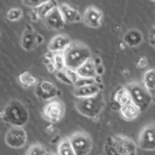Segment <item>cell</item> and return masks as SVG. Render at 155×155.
Listing matches in <instances>:
<instances>
[{"label":"cell","mask_w":155,"mask_h":155,"mask_svg":"<svg viewBox=\"0 0 155 155\" xmlns=\"http://www.w3.org/2000/svg\"><path fill=\"white\" fill-rule=\"evenodd\" d=\"M0 117L11 126L23 127L29 121V111L22 102L13 99L6 104L4 110L0 113Z\"/></svg>","instance_id":"obj_1"},{"label":"cell","mask_w":155,"mask_h":155,"mask_svg":"<svg viewBox=\"0 0 155 155\" xmlns=\"http://www.w3.org/2000/svg\"><path fill=\"white\" fill-rule=\"evenodd\" d=\"M63 53H64L67 68L75 69V70L80 65H82L85 62L91 59L90 48L81 42H71Z\"/></svg>","instance_id":"obj_2"},{"label":"cell","mask_w":155,"mask_h":155,"mask_svg":"<svg viewBox=\"0 0 155 155\" xmlns=\"http://www.w3.org/2000/svg\"><path fill=\"white\" fill-rule=\"evenodd\" d=\"M105 155H137V147L133 140L122 137H109L104 145Z\"/></svg>","instance_id":"obj_3"},{"label":"cell","mask_w":155,"mask_h":155,"mask_svg":"<svg viewBox=\"0 0 155 155\" xmlns=\"http://www.w3.org/2000/svg\"><path fill=\"white\" fill-rule=\"evenodd\" d=\"M103 107H104V98L101 93L88 98H76L75 101L76 110L81 115L90 119L97 117L103 110Z\"/></svg>","instance_id":"obj_4"},{"label":"cell","mask_w":155,"mask_h":155,"mask_svg":"<svg viewBox=\"0 0 155 155\" xmlns=\"http://www.w3.org/2000/svg\"><path fill=\"white\" fill-rule=\"evenodd\" d=\"M126 88L130 92L131 99L134 104H137L140 110H144L149 107V104L151 103V94L150 92L144 87V85H139L137 82H132L128 84L126 86Z\"/></svg>","instance_id":"obj_5"},{"label":"cell","mask_w":155,"mask_h":155,"mask_svg":"<svg viewBox=\"0 0 155 155\" xmlns=\"http://www.w3.org/2000/svg\"><path fill=\"white\" fill-rule=\"evenodd\" d=\"M65 113V107L63 104V102H61L59 99H52L48 101L45 107L42 108V116L46 121L51 122V124H56L59 122Z\"/></svg>","instance_id":"obj_6"},{"label":"cell","mask_w":155,"mask_h":155,"mask_svg":"<svg viewBox=\"0 0 155 155\" xmlns=\"http://www.w3.org/2000/svg\"><path fill=\"white\" fill-rule=\"evenodd\" d=\"M76 155H88L92 150V139L85 132H75L69 137Z\"/></svg>","instance_id":"obj_7"},{"label":"cell","mask_w":155,"mask_h":155,"mask_svg":"<svg viewBox=\"0 0 155 155\" xmlns=\"http://www.w3.org/2000/svg\"><path fill=\"white\" fill-rule=\"evenodd\" d=\"M5 142L10 148L19 149L25 145L27 142V133L23 127L12 126L5 134Z\"/></svg>","instance_id":"obj_8"},{"label":"cell","mask_w":155,"mask_h":155,"mask_svg":"<svg viewBox=\"0 0 155 155\" xmlns=\"http://www.w3.org/2000/svg\"><path fill=\"white\" fill-rule=\"evenodd\" d=\"M35 96L41 101H52L61 96V91L50 81H40L35 86Z\"/></svg>","instance_id":"obj_9"},{"label":"cell","mask_w":155,"mask_h":155,"mask_svg":"<svg viewBox=\"0 0 155 155\" xmlns=\"http://www.w3.org/2000/svg\"><path fill=\"white\" fill-rule=\"evenodd\" d=\"M138 145L143 150H155V124H150L142 130Z\"/></svg>","instance_id":"obj_10"},{"label":"cell","mask_w":155,"mask_h":155,"mask_svg":"<svg viewBox=\"0 0 155 155\" xmlns=\"http://www.w3.org/2000/svg\"><path fill=\"white\" fill-rule=\"evenodd\" d=\"M82 21L90 28H99L102 25L103 15H102L99 8H97L94 6H90L85 10L84 16H82Z\"/></svg>","instance_id":"obj_11"},{"label":"cell","mask_w":155,"mask_h":155,"mask_svg":"<svg viewBox=\"0 0 155 155\" xmlns=\"http://www.w3.org/2000/svg\"><path fill=\"white\" fill-rule=\"evenodd\" d=\"M21 46L24 51H33L38 46V33H35L30 25H27L22 34Z\"/></svg>","instance_id":"obj_12"},{"label":"cell","mask_w":155,"mask_h":155,"mask_svg":"<svg viewBox=\"0 0 155 155\" xmlns=\"http://www.w3.org/2000/svg\"><path fill=\"white\" fill-rule=\"evenodd\" d=\"M71 44V40L68 35L64 34H58L53 36L48 44V51L51 52H64L69 45Z\"/></svg>","instance_id":"obj_13"},{"label":"cell","mask_w":155,"mask_h":155,"mask_svg":"<svg viewBox=\"0 0 155 155\" xmlns=\"http://www.w3.org/2000/svg\"><path fill=\"white\" fill-rule=\"evenodd\" d=\"M44 22L52 30H57V29L63 28L64 24H65V21H64V18L62 16V12L59 10V6L56 7L51 13H48V16L44 19Z\"/></svg>","instance_id":"obj_14"},{"label":"cell","mask_w":155,"mask_h":155,"mask_svg":"<svg viewBox=\"0 0 155 155\" xmlns=\"http://www.w3.org/2000/svg\"><path fill=\"white\" fill-rule=\"evenodd\" d=\"M59 10L62 12V16H63L65 23H75V22H80L82 19V16L78 11V8L71 6L70 4H61Z\"/></svg>","instance_id":"obj_15"},{"label":"cell","mask_w":155,"mask_h":155,"mask_svg":"<svg viewBox=\"0 0 155 155\" xmlns=\"http://www.w3.org/2000/svg\"><path fill=\"white\" fill-rule=\"evenodd\" d=\"M74 96L76 98H88L93 97L101 93V87L98 84H92V85H86V86H80L74 88Z\"/></svg>","instance_id":"obj_16"},{"label":"cell","mask_w":155,"mask_h":155,"mask_svg":"<svg viewBox=\"0 0 155 155\" xmlns=\"http://www.w3.org/2000/svg\"><path fill=\"white\" fill-rule=\"evenodd\" d=\"M59 5L56 2V0H48L46 2H44L42 5L33 8V15L35 16V18H40V19H45L48 13H51L56 7H58Z\"/></svg>","instance_id":"obj_17"},{"label":"cell","mask_w":155,"mask_h":155,"mask_svg":"<svg viewBox=\"0 0 155 155\" xmlns=\"http://www.w3.org/2000/svg\"><path fill=\"white\" fill-rule=\"evenodd\" d=\"M140 111H142L140 108L137 104H134L133 102H130V103L120 107V114H121L122 119H125L127 121H132V120L137 119L139 116Z\"/></svg>","instance_id":"obj_18"},{"label":"cell","mask_w":155,"mask_h":155,"mask_svg":"<svg viewBox=\"0 0 155 155\" xmlns=\"http://www.w3.org/2000/svg\"><path fill=\"white\" fill-rule=\"evenodd\" d=\"M76 73L80 78H96L98 71H97V65L92 59H88L82 65H80L76 69Z\"/></svg>","instance_id":"obj_19"},{"label":"cell","mask_w":155,"mask_h":155,"mask_svg":"<svg viewBox=\"0 0 155 155\" xmlns=\"http://www.w3.org/2000/svg\"><path fill=\"white\" fill-rule=\"evenodd\" d=\"M124 41L127 46L136 47L143 41V34L137 29H131L124 35Z\"/></svg>","instance_id":"obj_20"},{"label":"cell","mask_w":155,"mask_h":155,"mask_svg":"<svg viewBox=\"0 0 155 155\" xmlns=\"http://www.w3.org/2000/svg\"><path fill=\"white\" fill-rule=\"evenodd\" d=\"M48 52L51 54V58H48V62L52 63V65L54 67L56 71H61V70L67 68L63 52H51V51H48Z\"/></svg>","instance_id":"obj_21"},{"label":"cell","mask_w":155,"mask_h":155,"mask_svg":"<svg viewBox=\"0 0 155 155\" xmlns=\"http://www.w3.org/2000/svg\"><path fill=\"white\" fill-rule=\"evenodd\" d=\"M114 99H115V102H116L120 107H121V105H125V104H127V103H130V102H132L131 96H130V92H128V90H127L126 87L119 88V90L115 92V94H114Z\"/></svg>","instance_id":"obj_22"},{"label":"cell","mask_w":155,"mask_h":155,"mask_svg":"<svg viewBox=\"0 0 155 155\" xmlns=\"http://www.w3.org/2000/svg\"><path fill=\"white\" fill-rule=\"evenodd\" d=\"M143 85L149 92H155V69H149L144 73Z\"/></svg>","instance_id":"obj_23"},{"label":"cell","mask_w":155,"mask_h":155,"mask_svg":"<svg viewBox=\"0 0 155 155\" xmlns=\"http://www.w3.org/2000/svg\"><path fill=\"white\" fill-rule=\"evenodd\" d=\"M18 82L24 87H31V86H36L38 81L36 78L30 73V71H23L19 76H18Z\"/></svg>","instance_id":"obj_24"},{"label":"cell","mask_w":155,"mask_h":155,"mask_svg":"<svg viewBox=\"0 0 155 155\" xmlns=\"http://www.w3.org/2000/svg\"><path fill=\"white\" fill-rule=\"evenodd\" d=\"M57 155H76L69 138L63 139L57 147Z\"/></svg>","instance_id":"obj_25"},{"label":"cell","mask_w":155,"mask_h":155,"mask_svg":"<svg viewBox=\"0 0 155 155\" xmlns=\"http://www.w3.org/2000/svg\"><path fill=\"white\" fill-rule=\"evenodd\" d=\"M22 15H23V12H22L21 8H18V7H12V8H10V10L7 11V13H6V19L10 21V22H17V21H19V19L22 18Z\"/></svg>","instance_id":"obj_26"},{"label":"cell","mask_w":155,"mask_h":155,"mask_svg":"<svg viewBox=\"0 0 155 155\" xmlns=\"http://www.w3.org/2000/svg\"><path fill=\"white\" fill-rule=\"evenodd\" d=\"M25 155H46V149L41 144H33L27 150Z\"/></svg>","instance_id":"obj_27"},{"label":"cell","mask_w":155,"mask_h":155,"mask_svg":"<svg viewBox=\"0 0 155 155\" xmlns=\"http://www.w3.org/2000/svg\"><path fill=\"white\" fill-rule=\"evenodd\" d=\"M92 84H97L94 78H79L74 87H80V86H86V85H92Z\"/></svg>","instance_id":"obj_28"},{"label":"cell","mask_w":155,"mask_h":155,"mask_svg":"<svg viewBox=\"0 0 155 155\" xmlns=\"http://www.w3.org/2000/svg\"><path fill=\"white\" fill-rule=\"evenodd\" d=\"M56 76H57V79H58L59 81H62L63 84H67V85H73V82L69 80L68 75L65 74L64 69H63V70H61V71H56Z\"/></svg>","instance_id":"obj_29"},{"label":"cell","mask_w":155,"mask_h":155,"mask_svg":"<svg viewBox=\"0 0 155 155\" xmlns=\"http://www.w3.org/2000/svg\"><path fill=\"white\" fill-rule=\"evenodd\" d=\"M46 1H48V0H22V2H23L25 6L31 7V8H35V7L42 5V4L46 2Z\"/></svg>","instance_id":"obj_30"},{"label":"cell","mask_w":155,"mask_h":155,"mask_svg":"<svg viewBox=\"0 0 155 155\" xmlns=\"http://www.w3.org/2000/svg\"><path fill=\"white\" fill-rule=\"evenodd\" d=\"M137 67L140 68V69L147 68L148 67V59H147V57H140L138 59V62H137Z\"/></svg>","instance_id":"obj_31"},{"label":"cell","mask_w":155,"mask_h":155,"mask_svg":"<svg viewBox=\"0 0 155 155\" xmlns=\"http://www.w3.org/2000/svg\"><path fill=\"white\" fill-rule=\"evenodd\" d=\"M153 1H155V0H153Z\"/></svg>","instance_id":"obj_32"}]
</instances>
